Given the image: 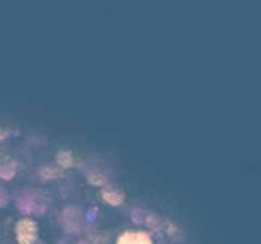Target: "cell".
Listing matches in <instances>:
<instances>
[{"instance_id": "obj_1", "label": "cell", "mask_w": 261, "mask_h": 244, "mask_svg": "<svg viewBox=\"0 0 261 244\" xmlns=\"http://www.w3.org/2000/svg\"><path fill=\"white\" fill-rule=\"evenodd\" d=\"M37 224L31 219H22L17 223L15 233L19 244H32L37 238Z\"/></svg>"}, {"instance_id": "obj_2", "label": "cell", "mask_w": 261, "mask_h": 244, "mask_svg": "<svg viewBox=\"0 0 261 244\" xmlns=\"http://www.w3.org/2000/svg\"><path fill=\"white\" fill-rule=\"evenodd\" d=\"M17 205L19 207L20 211L25 214H31V212H42L46 207V203L41 200V197L38 195L33 192H28V193H23L17 201Z\"/></svg>"}, {"instance_id": "obj_3", "label": "cell", "mask_w": 261, "mask_h": 244, "mask_svg": "<svg viewBox=\"0 0 261 244\" xmlns=\"http://www.w3.org/2000/svg\"><path fill=\"white\" fill-rule=\"evenodd\" d=\"M117 244H153V241L145 231H125L119 236Z\"/></svg>"}, {"instance_id": "obj_4", "label": "cell", "mask_w": 261, "mask_h": 244, "mask_svg": "<svg viewBox=\"0 0 261 244\" xmlns=\"http://www.w3.org/2000/svg\"><path fill=\"white\" fill-rule=\"evenodd\" d=\"M17 164L13 159L8 157L0 158V177L4 179H10L15 174Z\"/></svg>"}, {"instance_id": "obj_5", "label": "cell", "mask_w": 261, "mask_h": 244, "mask_svg": "<svg viewBox=\"0 0 261 244\" xmlns=\"http://www.w3.org/2000/svg\"><path fill=\"white\" fill-rule=\"evenodd\" d=\"M102 198L110 205L117 206L124 202L125 195L121 191L117 190H103L102 191Z\"/></svg>"}, {"instance_id": "obj_6", "label": "cell", "mask_w": 261, "mask_h": 244, "mask_svg": "<svg viewBox=\"0 0 261 244\" xmlns=\"http://www.w3.org/2000/svg\"><path fill=\"white\" fill-rule=\"evenodd\" d=\"M40 175L45 179H51V178H56L61 175L60 168L55 167V165H45L40 169Z\"/></svg>"}, {"instance_id": "obj_7", "label": "cell", "mask_w": 261, "mask_h": 244, "mask_svg": "<svg viewBox=\"0 0 261 244\" xmlns=\"http://www.w3.org/2000/svg\"><path fill=\"white\" fill-rule=\"evenodd\" d=\"M58 163L63 167H69V165L73 164V155H71V151L69 150H61V151L58 152Z\"/></svg>"}, {"instance_id": "obj_8", "label": "cell", "mask_w": 261, "mask_h": 244, "mask_svg": "<svg viewBox=\"0 0 261 244\" xmlns=\"http://www.w3.org/2000/svg\"><path fill=\"white\" fill-rule=\"evenodd\" d=\"M88 180L92 183V185L99 186V185H103V183L106 182V177L98 172H92L89 173Z\"/></svg>"}, {"instance_id": "obj_9", "label": "cell", "mask_w": 261, "mask_h": 244, "mask_svg": "<svg viewBox=\"0 0 261 244\" xmlns=\"http://www.w3.org/2000/svg\"><path fill=\"white\" fill-rule=\"evenodd\" d=\"M7 202H8L7 192H5L4 188L0 187V207H3V206L7 205Z\"/></svg>"}]
</instances>
